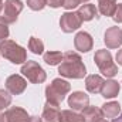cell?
Wrapping results in <instances>:
<instances>
[{"instance_id": "1", "label": "cell", "mask_w": 122, "mask_h": 122, "mask_svg": "<svg viewBox=\"0 0 122 122\" xmlns=\"http://www.w3.org/2000/svg\"><path fill=\"white\" fill-rule=\"evenodd\" d=\"M58 72L61 77L80 80L85 77L87 70H85V65L80 54L74 51H67L62 54V61L58 65Z\"/></svg>"}, {"instance_id": "2", "label": "cell", "mask_w": 122, "mask_h": 122, "mask_svg": "<svg viewBox=\"0 0 122 122\" xmlns=\"http://www.w3.org/2000/svg\"><path fill=\"white\" fill-rule=\"evenodd\" d=\"M0 54L13 64H23L27 60L26 50L11 40H4L0 43Z\"/></svg>"}, {"instance_id": "3", "label": "cell", "mask_w": 122, "mask_h": 122, "mask_svg": "<svg viewBox=\"0 0 122 122\" xmlns=\"http://www.w3.org/2000/svg\"><path fill=\"white\" fill-rule=\"evenodd\" d=\"M70 90H71L70 82H67V81H64L61 78H56V80H53V82L50 85H47L46 98H47L48 102L60 105L62 102V99L65 98V95L70 92Z\"/></svg>"}, {"instance_id": "4", "label": "cell", "mask_w": 122, "mask_h": 122, "mask_svg": "<svg viewBox=\"0 0 122 122\" xmlns=\"http://www.w3.org/2000/svg\"><path fill=\"white\" fill-rule=\"evenodd\" d=\"M94 61L105 77L112 78L118 74V65L112 61V56L108 50H98L94 56Z\"/></svg>"}, {"instance_id": "5", "label": "cell", "mask_w": 122, "mask_h": 122, "mask_svg": "<svg viewBox=\"0 0 122 122\" xmlns=\"http://www.w3.org/2000/svg\"><path fill=\"white\" fill-rule=\"evenodd\" d=\"M21 72L33 84H41L47 78L46 71L36 61H26V64H23V67H21Z\"/></svg>"}, {"instance_id": "6", "label": "cell", "mask_w": 122, "mask_h": 122, "mask_svg": "<svg viewBox=\"0 0 122 122\" xmlns=\"http://www.w3.org/2000/svg\"><path fill=\"white\" fill-rule=\"evenodd\" d=\"M23 10V3L21 0H6L4 1V9H3V13H1V19L6 24H11V23H16L19 14L21 13Z\"/></svg>"}, {"instance_id": "7", "label": "cell", "mask_w": 122, "mask_h": 122, "mask_svg": "<svg viewBox=\"0 0 122 122\" xmlns=\"http://www.w3.org/2000/svg\"><path fill=\"white\" fill-rule=\"evenodd\" d=\"M82 24V20L80 19L77 11H65L60 19V27L64 33H72L78 30Z\"/></svg>"}, {"instance_id": "8", "label": "cell", "mask_w": 122, "mask_h": 122, "mask_svg": "<svg viewBox=\"0 0 122 122\" xmlns=\"http://www.w3.org/2000/svg\"><path fill=\"white\" fill-rule=\"evenodd\" d=\"M29 114L23 108L11 107L0 115V122H29Z\"/></svg>"}, {"instance_id": "9", "label": "cell", "mask_w": 122, "mask_h": 122, "mask_svg": "<svg viewBox=\"0 0 122 122\" xmlns=\"http://www.w3.org/2000/svg\"><path fill=\"white\" fill-rule=\"evenodd\" d=\"M26 87H27V81L19 74H13L6 80V90L11 95H20L21 92H24Z\"/></svg>"}, {"instance_id": "10", "label": "cell", "mask_w": 122, "mask_h": 122, "mask_svg": "<svg viewBox=\"0 0 122 122\" xmlns=\"http://www.w3.org/2000/svg\"><path fill=\"white\" fill-rule=\"evenodd\" d=\"M90 105V97L82 91L72 92L68 98V107L74 111H82Z\"/></svg>"}, {"instance_id": "11", "label": "cell", "mask_w": 122, "mask_h": 122, "mask_svg": "<svg viewBox=\"0 0 122 122\" xmlns=\"http://www.w3.org/2000/svg\"><path fill=\"white\" fill-rule=\"evenodd\" d=\"M74 46L78 51L81 53H88L90 50H92V46H94V41H92V37L90 33L87 31H80L75 34L74 37Z\"/></svg>"}, {"instance_id": "12", "label": "cell", "mask_w": 122, "mask_h": 122, "mask_svg": "<svg viewBox=\"0 0 122 122\" xmlns=\"http://www.w3.org/2000/svg\"><path fill=\"white\" fill-rule=\"evenodd\" d=\"M104 41L108 48H118L122 44V30L119 27H109L105 31Z\"/></svg>"}, {"instance_id": "13", "label": "cell", "mask_w": 122, "mask_h": 122, "mask_svg": "<svg viewBox=\"0 0 122 122\" xmlns=\"http://www.w3.org/2000/svg\"><path fill=\"white\" fill-rule=\"evenodd\" d=\"M60 117V105H56V104H51L47 101L44 105V109H43V115H41L43 122H61Z\"/></svg>"}, {"instance_id": "14", "label": "cell", "mask_w": 122, "mask_h": 122, "mask_svg": "<svg viewBox=\"0 0 122 122\" xmlns=\"http://www.w3.org/2000/svg\"><path fill=\"white\" fill-rule=\"evenodd\" d=\"M104 82H105L104 78L101 75H97V74H91V75H88L85 78V87H87L88 92H91V94L101 92V88H102Z\"/></svg>"}, {"instance_id": "15", "label": "cell", "mask_w": 122, "mask_h": 122, "mask_svg": "<svg viewBox=\"0 0 122 122\" xmlns=\"http://www.w3.org/2000/svg\"><path fill=\"white\" fill-rule=\"evenodd\" d=\"M78 16H80V19L82 20V21H90L92 20L94 17L95 19H98L99 16H98V10L95 9V6L91 4V3H87V4H82L80 9H78Z\"/></svg>"}, {"instance_id": "16", "label": "cell", "mask_w": 122, "mask_h": 122, "mask_svg": "<svg viewBox=\"0 0 122 122\" xmlns=\"http://www.w3.org/2000/svg\"><path fill=\"white\" fill-rule=\"evenodd\" d=\"M119 88H121V87H119V84H118L117 81L109 80V81H105V82H104V85H102V88H101V94H102L104 98L111 99V98H115V97L118 95Z\"/></svg>"}, {"instance_id": "17", "label": "cell", "mask_w": 122, "mask_h": 122, "mask_svg": "<svg viewBox=\"0 0 122 122\" xmlns=\"http://www.w3.org/2000/svg\"><path fill=\"white\" fill-rule=\"evenodd\" d=\"M82 117H84V121L85 122H98L99 119H102V111L101 108H97V107H87L85 109H82Z\"/></svg>"}, {"instance_id": "18", "label": "cell", "mask_w": 122, "mask_h": 122, "mask_svg": "<svg viewBox=\"0 0 122 122\" xmlns=\"http://www.w3.org/2000/svg\"><path fill=\"white\" fill-rule=\"evenodd\" d=\"M101 111H102V115H104L105 118H117L118 114H121L122 109H121V105H119L118 102L112 101V102L104 104L102 108H101Z\"/></svg>"}, {"instance_id": "19", "label": "cell", "mask_w": 122, "mask_h": 122, "mask_svg": "<svg viewBox=\"0 0 122 122\" xmlns=\"http://www.w3.org/2000/svg\"><path fill=\"white\" fill-rule=\"evenodd\" d=\"M117 6V0H98V9L102 16H114Z\"/></svg>"}, {"instance_id": "20", "label": "cell", "mask_w": 122, "mask_h": 122, "mask_svg": "<svg viewBox=\"0 0 122 122\" xmlns=\"http://www.w3.org/2000/svg\"><path fill=\"white\" fill-rule=\"evenodd\" d=\"M61 122H85L84 117L77 114L74 109H64L61 111Z\"/></svg>"}, {"instance_id": "21", "label": "cell", "mask_w": 122, "mask_h": 122, "mask_svg": "<svg viewBox=\"0 0 122 122\" xmlns=\"http://www.w3.org/2000/svg\"><path fill=\"white\" fill-rule=\"evenodd\" d=\"M44 61L48 65H57L62 61V54L60 51H47L44 53Z\"/></svg>"}, {"instance_id": "22", "label": "cell", "mask_w": 122, "mask_h": 122, "mask_svg": "<svg viewBox=\"0 0 122 122\" xmlns=\"http://www.w3.org/2000/svg\"><path fill=\"white\" fill-rule=\"evenodd\" d=\"M29 50H31V53H34V54H43L44 43L37 37H31L29 40Z\"/></svg>"}, {"instance_id": "23", "label": "cell", "mask_w": 122, "mask_h": 122, "mask_svg": "<svg viewBox=\"0 0 122 122\" xmlns=\"http://www.w3.org/2000/svg\"><path fill=\"white\" fill-rule=\"evenodd\" d=\"M11 104V95L4 90H0V112Z\"/></svg>"}, {"instance_id": "24", "label": "cell", "mask_w": 122, "mask_h": 122, "mask_svg": "<svg viewBox=\"0 0 122 122\" xmlns=\"http://www.w3.org/2000/svg\"><path fill=\"white\" fill-rule=\"evenodd\" d=\"M46 4H47L46 0H27V6L30 7L31 10H34V11L43 10Z\"/></svg>"}, {"instance_id": "25", "label": "cell", "mask_w": 122, "mask_h": 122, "mask_svg": "<svg viewBox=\"0 0 122 122\" xmlns=\"http://www.w3.org/2000/svg\"><path fill=\"white\" fill-rule=\"evenodd\" d=\"M7 37H9V27H7V24L3 21V19L0 17V43L4 41Z\"/></svg>"}, {"instance_id": "26", "label": "cell", "mask_w": 122, "mask_h": 122, "mask_svg": "<svg viewBox=\"0 0 122 122\" xmlns=\"http://www.w3.org/2000/svg\"><path fill=\"white\" fill-rule=\"evenodd\" d=\"M80 3H81V0H62V7L67 9V10H72Z\"/></svg>"}, {"instance_id": "27", "label": "cell", "mask_w": 122, "mask_h": 122, "mask_svg": "<svg viewBox=\"0 0 122 122\" xmlns=\"http://www.w3.org/2000/svg\"><path fill=\"white\" fill-rule=\"evenodd\" d=\"M112 19H114L115 23H122V3H119L117 6V10H115V13L112 16Z\"/></svg>"}, {"instance_id": "28", "label": "cell", "mask_w": 122, "mask_h": 122, "mask_svg": "<svg viewBox=\"0 0 122 122\" xmlns=\"http://www.w3.org/2000/svg\"><path fill=\"white\" fill-rule=\"evenodd\" d=\"M46 1H47V4H48L50 7H53V9H57V7L62 6V0H46Z\"/></svg>"}, {"instance_id": "29", "label": "cell", "mask_w": 122, "mask_h": 122, "mask_svg": "<svg viewBox=\"0 0 122 122\" xmlns=\"http://www.w3.org/2000/svg\"><path fill=\"white\" fill-rule=\"evenodd\" d=\"M117 61H118L119 65H122V50H119V51L117 53Z\"/></svg>"}, {"instance_id": "30", "label": "cell", "mask_w": 122, "mask_h": 122, "mask_svg": "<svg viewBox=\"0 0 122 122\" xmlns=\"http://www.w3.org/2000/svg\"><path fill=\"white\" fill-rule=\"evenodd\" d=\"M29 122H43V119L40 117H30L29 118Z\"/></svg>"}, {"instance_id": "31", "label": "cell", "mask_w": 122, "mask_h": 122, "mask_svg": "<svg viewBox=\"0 0 122 122\" xmlns=\"http://www.w3.org/2000/svg\"><path fill=\"white\" fill-rule=\"evenodd\" d=\"M3 9H4V3H3V0H0V16L3 13Z\"/></svg>"}, {"instance_id": "32", "label": "cell", "mask_w": 122, "mask_h": 122, "mask_svg": "<svg viewBox=\"0 0 122 122\" xmlns=\"http://www.w3.org/2000/svg\"><path fill=\"white\" fill-rule=\"evenodd\" d=\"M112 122H121V121H119V119H117V118H114V119H112Z\"/></svg>"}, {"instance_id": "33", "label": "cell", "mask_w": 122, "mask_h": 122, "mask_svg": "<svg viewBox=\"0 0 122 122\" xmlns=\"http://www.w3.org/2000/svg\"><path fill=\"white\" fill-rule=\"evenodd\" d=\"M118 119H119V121L122 122V111H121V117H119V118H118Z\"/></svg>"}, {"instance_id": "34", "label": "cell", "mask_w": 122, "mask_h": 122, "mask_svg": "<svg viewBox=\"0 0 122 122\" xmlns=\"http://www.w3.org/2000/svg\"><path fill=\"white\" fill-rule=\"evenodd\" d=\"M98 122H108V121H105V119H99Z\"/></svg>"}, {"instance_id": "35", "label": "cell", "mask_w": 122, "mask_h": 122, "mask_svg": "<svg viewBox=\"0 0 122 122\" xmlns=\"http://www.w3.org/2000/svg\"><path fill=\"white\" fill-rule=\"evenodd\" d=\"M85 1H88V0H81V3H85Z\"/></svg>"}, {"instance_id": "36", "label": "cell", "mask_w": 122, "mask_h": 122, "mask_svg": "<svg viewBox=\"0 0 122 122\" xmlns=\"http://www.w3.org/2000/svg\"><path fill=\"white\" fill-rule=\"evenodd\" d=\"M0 115H1V112H0Z\"/></svg>"}]
</instances>
